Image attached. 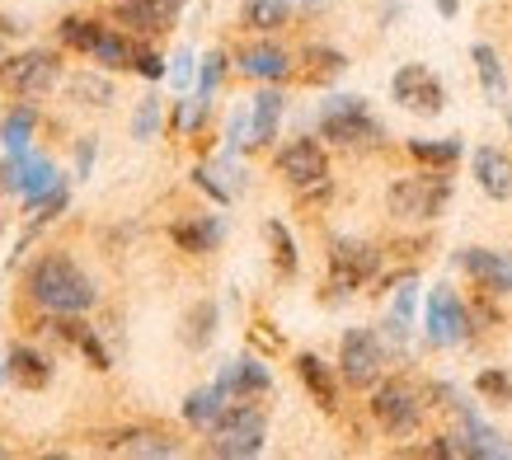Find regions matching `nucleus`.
Segmentation results:
<instances>
[{
    "mask_svg": "<svg viewBox=\"0 0 512 460\" xmlns=\"http://www.w3.org/2000/svg\"><path fill=\"white\" fill-rule=\"evenodd\" d=\"M306 66H311V76H339L343 66H348V57L343 52H334V47H325V43H311L306 47Z\"/></svg>",
    "mask_w": 512,
    "mask_h": 460,
    "instance_id": "36",
    "label": "nucleus"
},
{
    "mask_svg": "<svg viewBox=\"0 0 512 460\" xmlns=\"http://www.w3.org/2000/svg\"><path fill=\"white\" fill-rule=\"evenodd\" d=\"M475 179L489 198H512V155L498 151V146H480L475 151Z\"/></svg>",
    "mask_w": 512,
    "mask_h": 460,
    "instance_id": "18",
    "label": "nucleus"
},
{
    "mask_svg": "<svg viewBox=\"0 0 512 460\" xmlns=\"http://www.w3.org/2000/svg\"><path fill=\"white\" fill-rule=\"evenodd\" d=\"M170 235L184 254H212L226 230H221V216H188V221H174Z\"/></svg>",
    "mask_w": 512,
    "mask_h": 460,
    "instance_id": "19",
    "label": "nucleus"
},
{
    "mask_svg": "<svg viewBox=\"0 0 512 460\" xmlns=\"http://www.w3.org/2000/svg\"><path fill=\"white\" fill-rule=\"evenodd\" d=\"M57 184H62V179H57V165H52V160H33L29 155V169H24V202L38 207Z\"/></svg>",
    "mask_w": 512,
    "mask_h": 460,
    "instance_id": "28",
    "label": "nucleus"
},
{
    "mask_svg": "<svg viewBox=\"0 0 512 460\" xmlns=\"http://www.w3.org/2000/svg\"><path fill=\"white\" fill-rule=\"evenodd\" d=\"M329 268H334V292H353L381 268V254L372 245H362V240H334Z\"/></svg>",
    "mask_w": 512,
    "mask_h": 460,
    "instance_id": "11",
    "label": "nucleus"
},
{
    "mask_svg": "<svg viewBox=\"0 0 512 460\" xmlns=\"http://www.w3.org/2000/svg\"><path fill=\"white\" fill-rule=\"evenodd\" d=\"M160 127V99H141L137 104V118H132V137L137 141H151Z\"/></svg>",
    "mask_w": 512,
    "mask_h": 460,
    "instance_id": "37",
    "label": "nucleus"
},
{
    "mask_svg": "<svg viewBox=\"0 0 512 460\" xmlns=\"http://www.w3.org/2000/svg\"><path fill=\"white\" fill-rule=\"evenodd\" d=\"M193 184H198L202 193H212L217 202H231V188H221L217 179H212V169H193Z\"/></svg>",
    "mask_w": 512,
    "mask_h": 460,
    "instance_id": "43",
    "label": "nucleus"
},
{
    "mask_svg": "<svg viewBox=\"0 0 512 460\" xmlns=\"http://www.w3.org/2000/svg\"><path fill=\"white\" fill-rule=\"evenodd\" d=\"M132 52H137V47L127 43L123 33L118 29H104V38H99V43H94V62L99 66H113V71H123V66H132Z\"/></svg>",
    "mask_w": 512,
    "mask_h": 460,
    "instance_id": "32",
    "label": "nucleus"
},
{
    "mask_svg": "<svg viewBox=\"0 0 512 460\" xmlns=\"http://www.w3.org/2000/svg\"><path fill=\"white\" fill-rule=\"evenodd\" d=\"M390 94H395V104H404L409 113H423V118H433V113H442V104H447V90H442V80L428 71V66L409 62L395 71V80H390Z\"/></svg>",
    "mask_w": 512,
    "mask_h": 460,
    "instance_id": "8",
    "label": "nucleus"
},
{
    "mask_svg": "<svg viewBox=\"0 0 512 460\" xmlns=\"http://www.w3.org/2000/svg\"><path fill=\"white\" fill-rule=\"evenodd\" d=\"M212 334H217V306H212V301H198L184 320V343L188 348H207Z\"/></svg>",
    "mask_w": 512,
    "mask_h": 460,
    "instance_id": "29",
    "label": "nucleus"
},
{
    "mask_svg": "<svg viewBox=\"0 0 512 460\" xmlns=\"http://www.w3.org/2000/svg\"><path fill=\"white\" fill-rule=\"evenodd\" d=\"M217 385L226 390V399H259V395H268L273 376H268V367L259 357H235V362L221 367Z\"/></svg>",
    "mask_w": 512,
    "mask_h": 460,
    "instance_id": "14",
    "label": "nucleus"
},
{
    "mask_svg": "<svg viewBox=\"0 0 512 460\" xmlns=\"http://www.w3.org/2000/svg\"><path fill=\"white\" fill-rule=\"evenodd\" d=\"M0 141H5V155H29V141H33V108L29 104H19L15 113H5Z\"/></svg>",
    "mask_w": 512,
    "mask_h": 460,
    "instance_id": "27",
    "label": "nucleus"
},
{
    "mask_svg": "<svg viewBox=\"0 0 512 460\" xmlns=\"http://www.w3.org/2000/svg\"><path fill=\"white\" fill-rule=\"evenodd\" d=\"M296 376H301V385L311 390L315 404H320L325 414H334V409H339V381H343V376L329 367V362H320L315 353H301V357H296Z\"/></svg>",
    "mask_w": 512,
    "mask_h": 460,
    "instance_id": "17",
    "label": "nucleus"
},
{
    "mask_svg": "<svg viewBox=\"0 0 512 460\" xmlns=\"http://www.w3.org/2000/svg\"><path fill=\"white\" fill-rule=\"evenodd\" d=\"M90 165H94V141L85 137V146L76 151V169H80V179H90Z\"/></svg>",
    "mask_w": 512,
    "mask_h": 460,
    "instance_id": "46",
    "label": "nucleus"
},
{
    "mask_svg": "<svg viewBox=\"0 0 512 460\" xmlns=\"http://www.w3.org/2000/svg\"><path fill=\"white\" fill-rule=\"evenodd\" d=\"M278 174L292 188H301V193L325 188L329 184V160H325V151H320V141L301 137V141H292V146H282L278 151Z\"/></svg>",
    "mask_w": 512,
    "mask_h": 460,
    "instance_id": "9",
    "label": "nucleus"
},
{
    "mask_svg": "<svg viewBox=\"0 0 512 460\" xmlns=\"http://www.w3.org/2000/svg\"><path fill=\"white\" fill-rule=\"evenodd\" d=\"M57 80H62V62H57V52H43V47H29V52L0 62V85L10 94H24V99L47 94Z\"/></svg>",
    "mask_w": 512,
    "mask_h": 460,
    "instance_id": "5",
    "label": "nucleus"
},
{
    "mask_svg": "<svg viewBox=\"0 0 512 460\" xmlns=\"http://www.w3.org/2000/svg\"><path fill=\"white\" fill-rule=\"evenodd\" d=\"M235 66H240V76H249V80L278 85V80L292 71V57H287L282 47H273V43H254V47H240Z\"/></svg>",
    "mask_w": 512,
    "mask_h": 460,
    "instance_id": "16",
    "label": "nucleus"
},
{
    "mask_svg": "<svg viewBox=\"0 0 512 460\" xmlns=\"http://www.w3.org/2000/svg\"><path fill=\"white\" fill-rule=\"evenodd\" d=\"M282 99L273 85H264L259 90V99H254V113H249V146H268V141L278 137V123H282Z\"/></svg>",
    "mask_w": 512,
    "mask_h": 460,
    "instance_id": "20",
    "label": "nucleus"
},
{
    "mask_svg": "<svg viewBox=\"0 0 512 460\" xmlns=\"http://www.w3.org/2000/svg\"><path fill=\"white\" fill-rule=\"evenodd\" d=\"M414 296H419V287H414V277H404L400 292H395V306H390V320H386V334L400 343L404 334H409V320H414Z\"/></svg>",
    "mask_w": 512,
    "mask_h": 460,
    "instance_id": "33",
    "label": "nucleus"
},
{
    "mask_svg": "<svg viewBox=\"0 0 512 460\" xmlns=\"http://www.w3.org/2000/svg\"><path fill=\"white\" fill-rule=\"evenodd\" d=\"M264 235H268V245H273V263H278V273L296 277V240H292V230L282 226V221H268Z\"/></svg>",
    "mask_w": 512,
    "mask_h": 460,
    "instance_id": "34",
    "label": "nucleus"
},
{
    "mask_svg": "<svg viewBox=\"0 0 512 460\" xmlns=\"http://www.w3.org/2000/svg\"><path fill=\"white\" fill-rule=\"evenodd\" d=\"M109 451H118V456H174L179 446L165 432H118L109 442Z\"/></svg>",
    "mask_w": 512,
    "mask_h": 460,
    "instance_id": "25",
    "label": "nucleus"
},
{
    "mask_svg": "<svg viewBox=\"0 0 512 460\" xmlns=\"http://www.w3.org/2000/svg\"><path fill=\"white\" fill-rule=\"evenodd\" d=\"M437 10H442L447 19H456V0H437Z\"/></svg>",
    "mask_w": 512,
    "mask_h": 460,
    "instance_id": "47",
    "label": "nucleus"
},
{
    "mask_svg": "<svg viewBox=\"0 0 512 460\" xmlns=\"http://www.w3.org/2000/svg\"><path fill=\"white\" fill-rule=\"evenodd\" d=\"M221 71H226V52H207L202 57V99H212V90L221 85Z\"/></svg>",
    "mask_w": 512,
    "mask_h": 460,
    "instance_id": "39",
    "label": "nucleus"
},
{
    "mask_svg": "<svg viewBox=\"0 0 512 460\" xmlns=\"http://www.w3.org/2000/svg\"><path fill=\"white\" fill-rule=\"evenodd\" d=\"M235 146H249V118L245 113H235V123H231V151Z\"/></svg>",
    "mask_w": 512,
    "mask_h": 460,
    "instance_id": "45",
    "label": "nucleus"
},
{
    "mask_svg": "<svg viewBox=\"0 0 512 460\" xmlns=\"http://www.w3.org/2000/svg\"><path fill=\"white\" fill-rule=\"evenodd\" d=\"M221 414H226V390L221 385H207V390H193V395L184 399V423L198 432H212L221 423Z\"/></svg>",
    "mask_w": 512,
    "mask_h": 460,
    "instance_id": "22",
    "label": "nucleus"
},
{
    "mask_svg": "<svg viewBox=\"0 0 512 460\" xmlns=\"http://www.w3.org/2000/svg\"><path fill=\"white\" fill-rule=\"evenodd\" d=\"M132 71H137V76H146V80H165V62H160L156 52H146V47H137V52H132Z\"/></svg>",
    "mask_w": 512,
    "mask_h": 460,
    "instance_id": "41",
    "label": "nucleus"
},
{
    "mask_svg": "<svg viewBox=\"0 0 512 460\" xmlns=\"http://www.w3.org/2000/svg\"><path fill=\"white\" fill-rule=\"evenodd\" d=\"M29 301L47 315H85L94 306V282L80 273L76 259L66 254H43L29 268Z\"/></svg>",
    "mask_w": 512,
    "mask_h": 460,
    "instance_id": "1",
    "label": "nucleus"
},
{
    "mask_svg": "<svg viewBox=\"0 0 512 460\" xmlns=\"http://www.w3.org/2000/svg\"><path fill=\"white\" fill-rule=\"evenodd\" d=\"M174 123H179V132H198L202 123H207V99H193V104H179V118H174Z\"/></svg>",
    "mask_w": 512,
    "mask_h": 460,
    "instance_id": "40",
    "label": "nucleus"
},
{
    "mask_svg": "<svg viewBox=\"0 0 512 460\" xmlns=\"http://www.w3.org/2000/svg\"><path fill=\"white\" fill-rule=\"evenodd\" d=\"M0 62H5V52H0Z\"/></svg>",
    "mask_w": 512,
    "mask_h": 460,
    "instance_id": "48",
    "label": "nucleus"
},
{
    "mask_svg": "<svg viewBox=\"0 0 512 460\" xmlns=\"http://www.w3.org/2000/svg\"><path fill=\"white\" fill-rule=\"evenodd\" d=\"M466 334H470V310L461 306V296L451 292V287H437L428 296V343L451 348V343H461Z\"/></svg>",
    "mask_w": 512,
    "mask_h": 460,
    "instance_id": "10",
    "label": "nucleus"
},
{
    "mask_svg": "<svg viewBox=\"0 0 512 460\" xmlns=\"http://www.w3.org/2000/svg\"><path fill=\"white\" fill-rule=\"evenodd\" d=\"M0 29H5V24H0ZM5 33H10V29H5Z\"/></svg>",
    "mask_w": 512,
    "mask_h": 460,
    "instance_id": "49",
    "label": "nucleus"
},
{
    "mask_svg": "<svg viewBox=\"0 0 512 460\" xmlns=\"http://www.w3.org/2000/svg\"><path fill=\"white\" fill-rule=\"evenodd\" d=\"M381 367H386V348L372 329H348L339 343V376L343 385L353 390H367V385L381 381Z\"/></svg>",
    "mask_w": 512,
    "mask_h": 460,
    "instance_id": "7",
    "label": "nucleus"
},
{
    "mask_svg": "<svg viewBox=\"0 0 512 460\" xmlns=\"http://www.w3.org/2000/svg\"><path fill=\"white\" fill-rule=\"evenodd\" d=\"M5 376L15 385H24V390H43V385L52 381V362L19 343V348H10V357H5Z\"/></svg>",
    "mask_w": 512,
    "mask_h": 460,
    "instance_id": "21",
    "label": "nucleus"
},
{
    "mask_svg": "<svg viewBox=\"0 0 512 460\" xmlns=\"http://www.w3.org/2000/svg\"><path fill=\"white\" fill-rule=\"evenodd\" d=\"M240 19H245V29H254V33H273L292 19V0H245V5H240Z\"/></svg>",
    "mask_w": 512,
    "mask_h": 460,
    "instance_id": "24",
    "label": "nucleus"
},
{
    "mask_svg": "<svg viewBox=\"0 0 512 460\" xmlns=\"http://www.w3.org/2000/svg\"><path fill=\"white\" fill-rule=\"evenodd\" d=\"M372 418L390 437H409V432H419V423H423V395L409 381H386L372 395Z\"/></svg>",
    "mask_w": 512,
    "mask_h": 460,
    "instance_id": "6",
    "label": "nucleus"
},
{
    "mask_svg": "<svg viewBox=\"0 0 512 460\" xmlns=\"http://www.w3.org/2000/svg\"><path fill=\"white\" fill-rule=\"evenodd\" d=\"M456 263L466 268L475 282L484 287V296H503L512 292V254H503V249H461L456 254Z\"/></svg>",
    "mask_w": 512,
    "mask_h": 460,
    "instance_id": "13",
    "label": "nucleus"
},
{
    "mask_svg": "<svg viewBox=\"0 0 512 460\" xmlns=\"http://www.w3.org/2000/svg\"><path fill=\"white\" fill-rule=\"evenodd\" d=\"M264 437H268V418L249 399H235V404H226L221 423L212 428V456L249 460L264 451Z\"/></svg>",
    "mask_w": 512,
    "mask_h": 460,
    "instance_id": "3",
    "label": "nucleus"
},
{
    "mask_svg": "<svg viewBox=\"0 0 512 460\" xmlns=\"http://www.w3.org/2000/svg\"><path fill=\"white\" fill-rule=\"evenodd\" d=\"M320 137L334 141V146H348V151H367L386 137L381 123H376L367 104L357 94H334L325 108H320Z\"/></svg>",
    "mask_w": 512,
    "mask_h": 460,
    "instance_id": "2",
    "label": "nucleus"
},
{
    "mask_svg": "<svg viewBox=\"0 0 512 460\" xmlns=\"http://www.w3.org/2000/svg\"><path fill=\"white\" fill-rule=\"evenodd\" d=\"M57 212H66V188H62V184H57L43 202H38V221H52Z\"/></svg>",
    "mask_w": 512,
    "mask_h": 460,
    "instance_id": "42",
    "label": "nucleus"
},
{
    "mask_svg": "<svg viewBox=\"0 0 512 460\" xmlns=\"http://www.w3.org/2000/svg\"><path fill=\"white\" fill-rule=\"evenodd\" d=\"M174 85H188V80H193V52H179V57H174Z\"/></svg>",
    "mask_w": 512,
    "mask_h": 460,
    "instance_id": "44",
    "label": "nucleus"
},
{
    "mask_svg": "<svg viewBox=\"0 0 512 460\" xmlns=\"http://www.w3.org/2000/svg\"><path fill=\"white\" fill-rule=\"evenodd\" d=\"M456 414H461V437H451V442H456V456H475V460L508 456V442H503V437H498L489 423H480V418L470 414L466 404H461Z\"/></svg>",
    "mask_w": 512,
    "mask_h": 460,
    "instance_id": "15",
    "label": "nucleus"
},
{
    "mask_svg": "<svg viewBox=\"0 0 512 460\" xmlns=\"http://www.w3.org/2000/svg\"><path fill=\"white\" fill-rule=\"evenodd\" d=\"M57 334L66 338V343H76L80 353L90 357V367L94 371H109L113 362H109V353H104V343H99V334H94L90 324L80 320V315H62V324H57Z\"/></svg>",
    "mask_w": 512,
    "mask_h": 460,
    "instance_id": "23",
    "label": "nucleus"
},
{
    "mask_svg": "<svg viewBox=\"0 0 512 460\" xmlns=\"http://www.w3.org/2000/svg\"><path fill=\"white\" fill-rule=\"evenodd\" d=\"M71 94H76V104H90V108H109L113 104V85L104 76H76L71 80Z\"/></svg>",
    "mask_w": 512,
    "mask_h": 460,
    "instance_id": "35",
    "label": "nucleus"
},
{
    "mask_svg": "<svg viewBox=\"0 0 512 460\" xmlns=\"http://www.w3.org/2000/svg\"><path fill=\"white\" fill-rule=\"evenodd\" d=\"M475 71H480V85L484 94L494 99V104H503V94H508V80H503V62H498V52L489 43H475Z\"/></svg>",
    "mask_w": 512,
    "mask_h": 460,
    "instance_id": "26",
    "label": "nucleus"
},
{
    "mask_svg": "<svg viewBox=\"0 0 512 460\" xmlns=\"http://www.w3.org/2000/svg\"><path fill=\"white\" fill-rule=\"evenodd\" d=\"M480 395H489V399H498V404H512V376L508 371H480Z\"/></svg>",
    "mask_w": 512,
    "mask_h": 460,
    "instance_id": "38",
    "label": "nucleus"
},
{
    "mask_svg": "<svg viewBox=\"0 0 512 460\" xmlns=\"http://www.w3.org/2000/svg\"><path fill=\"white\" fill-rule=\"evenodd\" d=\"M451 198V184L442 169H428V174H404V179H395L386 193L390 212L400 216V221H437L442 216V207H447Z\"/></svg>",
    "mask_w": 512,
    "mask_h": 460,
    "instance_id": "4",
    "label": "nucleus"
},
{
    "mask_svg": "<svg viewBox=\"0 0 512 460\" xmlns=\"http://www.w3.org/2000/svg\"><path fill=\"white\" fill-rule=\"evenodd\" d=\"M62 43L66 47H76V52H85V57H90L94 52V43H99V38H104V24H99V19H80V15H66L62 19Z\"/></svg>",
    "mask_w": 512,
    "mask_h": 460,
    "instance_id": "30",
    "label": "nucleus"
},
{
    "mask_svg": "<svg viewBox=\"0 0 512 460\" xmlns=\"http://www.w3.org/2000/svg\"><path fill=\"white\" fill-rule=\"evenodd\" d=\"M409 155L428 169H451L461 160V141H451V137L447 141H409Z\"/></svg>",
    "mask_w": 512,
    "mask_h": 460,
    "instance_id": "31",
    "label": "nucleus"
},
{
    "mask_svg": "<svg viewBox=\"0 0 512 460\" xmlns=\"http://www.w3.org/2000/svg\"><path fill=\"white\" fill-rule=\"evenodd\" d=\"M113 19H118L127 33L151 38V33L174 29V19H179V0H113Z\"/></svg>",
    "mask_w": 512,
    "mask_h": 460,
    "instance_id": "12",
    "label": "nucleus"
}]
</instances>
